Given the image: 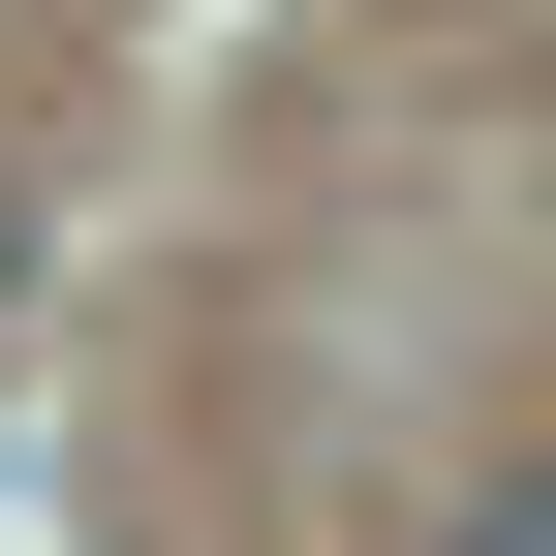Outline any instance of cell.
Masks as SVG:
<instances>
[{"mask_svg": "<svg viewBox=\"0 0 556 556\" xmlns=\"http://www.w3.org/2000/svg\"><path fill=\"white\" fill-rule=\"evenodd\" d=\"M31 278H62V217H31V155H0V340H31Z\"/></svg>", "mask_w": 556, "mask_h": 556, "instance_id": "cell-2", "label": "cell"}, {"mask_svg": "<svg viewBox=\"0 0 556 556\" xmlns=\"http://www.w3.org/2000/svg\"><path fill=\"white\" fill-rule=\"evenodd\" d=\"M433 556H556V464H495V495H464V526H433Z\"/></svg>", "mask_w": 556, "mask_h": 556, "instance_id": "cell-1", "label": "cell"}]
</instances>
